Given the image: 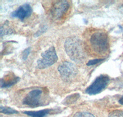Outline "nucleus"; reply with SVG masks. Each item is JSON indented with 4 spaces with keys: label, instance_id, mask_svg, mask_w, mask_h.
Returning <instances> with one entry per match:
<instances>
[{
    "label": "nucleus",
    "instance_id": "obj_1",
    "mask_svg": "<svg viewBox=\"0 0 123 117\" xmlns=\"http://www.w3.org/2000/svg\"><path fill=\"white\" fill-rule=\"evenodd\" d=\"M86 40V49L94 56H104L108 51L109 41L106 32L101 30H94L89 33Z\"/></svg>",
    "mask_w": 123,
    "mask_h": 117
},
{
    "label": "nucleus",
    "instance_id": "obj_2",
    "mask_svg": "<svg viewBox=\"0 0 123 117\" xmlns=\"http://www.w3.org/2000/svg\"><path fill=\"white\" fill-rule=\"evenodd\" d=\"M65 49L68 56L76 62H81L84 58L82 42L76 37H70L65 43Z\"/></svg>",
    "mask_w": 123,
    "mask_h": 117
},
{
    "label": "nucleus",
    "instance_id": "obj_3",
    "mask_svg": "<svg viewBox=\"0 0 123 117\" xmlns=\"http://www.w3.org/2000/svg\"><path fill=\"white\" fill-rule=\"evenodd\" d=\"M58 57L54 47H50L41 54V58L37 61V67L39 69L48 68L57 61Z\"/></svg>",
    "mask_w": 123,
    "mask_h": 117
},
{
    "label": "nucleus",
    "instance_id": "obj_4",
    "mask_svg": "<svg viewBox=\"0 0 123 117\" xmlns=\"http://www.w3.org/2000/svg\"><path fill=\"white\" fill-rule=\"evenodd\" d=\"M23 104L30 107H37L44 105L43 99L42 90L37 89L31 91L24 99Z\"/></svg>",
    "mask_w": 123,
    "mask_h": 117
},
{
    "label": "nucleus",
    "instance_id": "obj_5",
    "mask_svg": "<svg viewBox=\"0 0 123 117\" xmlns=\"http://www.w3.org/2000/svg\"><path fill=\"white\" fill-rule=\"evenodd\" d=\"M109 81V77L102 75L97 77L94 82L86 89V92L89 95L97 94L106 88Z\"/></svg>",
    "mask_w": 123,
    "mask_h": 117
},
{
    "label": "nucleus",
    "instance_id": "obj_6",
    "mask_svg": "<svg viewBox=\"0 0 123 117\" xmlns=\"http://www.w3.org/2000/svg\"><path fill=\"white\" fill-rule=\"evenodd\" d=\"M58 70L62 78L67 82L73 79L78 73L76 67L73 63L67 61L62 63L58 67Z\"/></svg>",
    "mask_w": 123,
    "mask_h": 117
},
{
    "label": "nucleus",
    "instance_id": "obj_7",
    "mask_svg": "<svg viewBox=\"0 0 123 117\" xmlns=\"http://www.w3.org/2000/svg\"><path fill=\"white\" fill-rule=\"evenodd\" d=\"M70 8V4L67 1H56L50 8V13L55 19H60L63 17Z\"/></svg>",
    "mask_w": 123,
    "mask_h": 117
},
{
    "label": "nucleus",
    "instance_id": "obj_8",
    "mask_svg": "<svg viewBox=\"0 0 123 117\" xmlns=\"http://www.w3.org/2000/svg\"><path fill=\"white\" fill-rule=\"evenodd\" d=\"M32 13V8L29 4H23L11 14V16L13 18H18L23 20L27 17H30Z\"/></svg>",
    "mask_w": 123,
    "mask_h": 117
},
{
    "label": "nucleus",
    "instance_id": "obj_9",
    "mask_svg": "<svg viewBox=\"0 0 123 117\" xmlns=\"http://www.w3.org/2000/svg\"><path fill=\"white\" fill-rule=\"evenodd\" d=\"M20 78L18 77H16L13 73H9L4 78H1V88H9L15 84L18 81H19Z\"/></svg>",
    "mask_w": 123,
    "mask_h": 117
},
{
    "label": "nucleus",
    "instance_id": "obj_10",
    "mask_svg": "<svg viewBox=\"0 0 123 117\" xmlns=\"http://www.w3.org/2000/svg\"><path fill=\"white\" fill-rule=\"evenodd\" d=\"M50 110L49 109H44V110H39V111H24V113L28 115L31 117H44L46 115L50 112Z\"/></svg>",
    "mask_w": 123,
    "mask_h": 117
},
{
    "label": "nucleus",
    "instance_id": "obj_11",
    "mask_svg": "<svg viewBox=\"0 0 123 117\" xmlns=\"http://www.w3.org/2000/svg\"><path fill=\"white\" fill-rule=\"evenodd\" d=\"M1 112L4 113L5 114H14V113H18V111L14 109L6 107L1 106Z\"/></svg>",
    "mask_w": 123,
    "mask_h": 117
},
{
    "label": "nucleus",
    "instance_id": "obj_12",
    "mask_svg": "<svg viewBox=\"0 0 123 117\" xmlns=\"http://www.w3.org/2000/svg\"><path fill=\"white\" fill-rule=\"evenodd\" d=\"M79 97H80V94H72L66 98L65 100V102H67L68 104L73 103V102H74V101H76L77 99H78Z\"/></svg>",
    "mask_w": 123,
    "mask_h": 117
},
{
    "label": "nucleus",
    "instance_id": "obj_13",
    "mask_svg": "<svg viewBox=\"0 0 123 117\" xmlns=\"http://www.w3.org/2000/svg\"><path fill=\"white\" fill-rule=\"evenodd\" d=\"M73 117H95L94 115L91 113H88V112H78L76 113Z\"/></svg>",
    "mask_w": 123,
    "mask_h": 117
},
{
    "label": "nucleus",
    "instance_id": "obj_14",
    "mask_svg": "<svg viewBox=\"0 0 123 117\" xmlns=\"http://www.w3.org/2000/svg\"><path fill=\"white\" fill-rule=\"evenodd\" d=\"M108 117H123V111L115 110L111 112Z\"/></svg>",
    "mask_w": 123,
    "mask_h": 117
},
{
    "label": "nucleus",
    "instance_id": "obj_15",
    "mask_svg": "<svg viewBox=\"0 0 123 117\" xmlns=\"http://www.w3.org/2000/svg\"><path fill=\"white\" fill-rule=\"evenodd\" d=\"M104 58H95V59H93V60H91L87 63V66H91L93 65H95L98 63L104 61Z\"/></svg>",
    "mask_w": 123,
    "mask_h": 117
},
{
    "label": "nucleus",
    "instance_id": "obj_16",
    "mask_svg": "<svg viewBox=\"0 0 123 117\" xmlns=\"http://www.w3.org/2000/svg\"><path fill=\"white\" fill-rule=\"evenodd\" d=\"M30 51H31L30 47H28V48H27L26 49H25V51H24L22 53L23 60H25L26 59H27V57H28V55H29L30 53Z\"/></svg>",
    "mask_w": 123,
    "mask_h": 117
},
{
    "label": "nucleus",
    "instance_id": "obj_17",
    "mask_svg": "<svg viewBox=\"0 0 123 117\" xmlns=\"http://www.w3.org/2000/svg\"><path fill=\"white\" fill-rule=\"evenodd\" d=\"M46 29H47V28H46V27H44V26L43 28H41L40 30H39V32H38L36 33V35H35V36H39L41 34L43 33L44 32H45V31L46 30Z\"/></svg>",
    "mask_w": 123,
    "mask_h": 117
},
{
    "label": "nucleus",
    "instance_id": "obj_18",
    "mask_svg": "<svg viewBox=\"0 0 123 117\" xmlns=\"http://www.w3.org/2000/svg\"><path fill=\"white\" fill-rule=\"evenodd\" d=\"M119 104H121V105H123V96L120 99H119Z\"/></svg>",
    "mask_w": 123,
    "mask_h": 117
}]
</instances>
